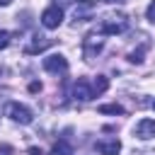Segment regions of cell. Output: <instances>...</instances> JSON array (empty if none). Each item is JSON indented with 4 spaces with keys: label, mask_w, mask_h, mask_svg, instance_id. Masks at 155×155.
<instances>
[{
    "label": "cell",
    "mask_w": 155,
    "mask_h": 155,
    "mask_svg": "<svg viewBox=\"0 0 155 155\" xmlns=\"http://www.w3.org/2000/svg\"><path fill=\"white\" fill-rule=\"evenodd\" d=\"M102 48H104L102 34H87L82 39V56H85V61H94Z\"/></svg>",
    "instance_id": "obj_2"
},
{
    "label": "cell",
    "mask_w": 155,
    "mask_h": 155,
    "mask_svg": "<svg viewBox=\"0 0 155 155\" xmlns=\"http://www.w3.org/2000/svg\"><path fill=\"white\" fill-rule=\"evenodd\" d=\"M10 39H12V34H10V31H0V51L10 46Z\"/></svg>",
    "instance_id": "obj_15"
},
{
    "label": "cell",
    "mask_w": 155,
    "mask_h": 155,
    "mask_svg": "<svg viewBox=\"0 0 155 155\" xmlns=\"http://www.w3.org/2000/svg\"><path fill=\"white\" fill-rule=\"evenodd\" d=\"M73 97H75L78 102H90V99L94 97V92H92V82H87L85 78H78L75 85H73Z\"/></svg>",
    "instance_id": "obj_6"
},
{
    "label": "cell",
    "mask_w": 155,
    "mask_h": 155,
    "mask_svg": "<svg viewBox=\"0 0 155 155\" xmlns=\"http://www.w3.org/2000/svg\"><path fill=\"white\" fill-rule=\"evenodd\" d=\"M94 148L99 150V155H119L121 153V140L119 138H102L94 143Z\"/></svg>",
    "instance_id": "obj_8"
},
{
    "label": "cell",
    "mask_w": 155,
    "mask_h": 155,
    "mask_svg": "<svg viewBox=\"0 0 155 155\" xmlns=\"http://www.w3.org/2000/svg\"><path fill=\"white\" fill-rule=\"evenodd\" d=\"M51 44H53V39H48V36H34V39H31V44H27L24 53H27V56L41 53V51H46V48H48Z\"/></svg>",
    "instance_id": "obj_10"
},
{
    "label": "cell",
    "mask_w": 155,
    "mask_h": 155,
    "mask_svg": "<svg viewBox=\"0 0 155 155\" xmlns=\"http://www.w3.org/2000/svg\"><path fill=\"white\" fill-rule=\"evenodd\" d=\"M94 10H97V0H78L73 7V17H75V22H87V19H92Z\"/></svg>",
    "instance_id": "obj_4"
},
{
    "label": "cell",
    "mask_w": 155,
    "mask_h": 155,
    "mask_svg": "<svg viewBox=\"0 0 155 155\" xmlns=\"http://www.w3.org/2000/svg\"><path fill=\"white\" fill-rule=\"evenodd\" d=\"M7 116H10L12 121L22 124V126H27V124H31V121H34L31 109H29V107H24V104H19V102H10V104H7Z\"/></svg>",
    "instance_id": "obj_3"
},
{
    "label": "cell",
    "mask_w": 155,
    "mask_h": 155,
    "mask_svg": "<svg viewBox=\"0 0 155 155\" xmlns=\"http://www.w3.org/2000/svg\"><path fill=\"white\" fill-rule=\"evenodd\" d=\"M99 111L102 114H124V107L121 104H102Z\"/></svg>",
    "instance_id": "obj_14"
},
{
    "label": "cell",
    "mask_w": 155,
    "mask_h": 155,
    "mask_svg": "<svg viewBox=\"0 0 155 155\" xmlns=\"http://www.w3.org/2000/svg\"><path fill=\"white\" fill-rule=\"evenodd\" d=\"M133 133H136L140 140H148V138H153V136H155V119H140V121L136 124Z\"/></svg>",
    "instance_id": "obj_9"
},
{
    "label": "cell",
    "mask_w": 155,
    "mask_h": 155,
    "mask_svg": "<svg viewBox=\"0 0 155 155\" xmlns=\"http://www.w3.org/2000/svg\"><path fill=\"white\" fill-rule=\"evenodd\" d=\"M29 153H31V155H41V150H39V148H29Z\"/></svg>",
    "instance_id": "obj_18"
},
{
    "label": "cell",
    "mask_w": 155,
    "mask_h": 155,
    "mask_svg": "<svg viewBox=\"0 0 155 155\" xmlns=\"http://www.w3.org/2000/svg\"><path fill=\"white\" fill-rule=\"evenodd\" d=\"M48 155H73V145L70 143H65V140H58L53 148H51V153Z\"/></svg>",
    "instance_id": "obj_12"
},
{
    "label": "cell",
    "mask_w": 155,
    "mask_h": 155,
    "mask_svg": "<svg viewBox=\"0 0 155 155\" xmlns=\"http://www.w3.org/2000/svg\"><path fill=\"white\" fill-rule=\"evenodd\" d=\"M44 70L46 73H65L68 70V61H65V56H61V53H53V56H48V58H44Z\"/></svg>",
    "instance_id": "obj_7"
},
{
    "label": "cell",
    "mask_w": 155,
    "mask_h": 155,
    "mask_svg": "<svg viewBox=\"0 0 155 155\" xmlns=\"http://www.w3.org/2000/svg\"><path fill=\"white\" fill-rule=\"evenodd\" d=\"M29 92H41V82H31L29 85Z\"/></svg>",
    "instance_id": "obj_17"
},
{
    "label": "cell",
    "mask_w": 155,
    "mask_h": 155,
    "mask_svg": "<svg viewBox=\"0 0 155 155\" xmlns=\"http://www.w3.org/2000/svg\"><path fill=\"white\" fill-rule=\"evenodd\" d=\"M153 107H155V102H153Z\"/></svg>",
    "instance_id": "obj_19"
},
{
    "label": "cell",
    "mask_w": 155,
    "mask_h": 155,
    "mask_svg": "<svg viewBox=\"0 0 155 155\" xmlns=\"http://www.w3.org/2000/svg\"><path fill=\"white\" fill-rule=\"evenodd\" d=\"M143 53H145V44L138 46L136 51H131V53H128V61H131V63H143Z\"/></svg>",
    "instance_id": "obj_13"
},
{
    "label": "cell",
    "mask_w": 155,
    "mask_h": 155,
    "mask_svg": "<svg viewBox=\"0 0 155 155\" xmlns=\"http://www.w3.org/2000/svg\"><path fill=\"white\" fill-rule=\"evenodd\" d=\"M61 22H63V10H61L58 5H51V7H46V10L41 12V24H44L46 29H58Z\"/></svg>",
    "instance_id": "obj_5"
},
{
    "label": "cell",
    "mask_w": 155,
    "mask_h": 155,
    "mask_svg": "<svg viewBox=\"0 0 155 155\" xmlns=\"http://www.w3.org/2000/svg\"><path fill=\"white\" fill-rule=\"evenodd\" d=\"M128 29V17L124 15V12H111V15H107L102 22H99V31L97 34H109V36H114V34H124Z\"/></svg>",
    "instance_id": "obj_1"
},
{
    "label": "cell",
    "mask_w": 155,
    "mask_h": 155,
    "mask_svg": "<svg viewBox=\"0 0 155 155\" xmlns=\"http://www.w3.org/2000/svg\"><path fill=\"white\" fill-rule=\"evenodd\" d=\"M145 17H148V19H150V22L155 24V0H153V2L148 5V10H145Z\"/></svg>",
    "instance_id": "obj_16"
},
{
    "label": "cell",
    "mask_w": 155,
    "mask_h": 155,
    "mask_svg": "<svg viewBox=\"0 0 155 155\" xmlns=\"http://www.w3.org/2000/svg\"><path fill=\"white\" fill-rule=\"evenodd\" d=\"M107 87H109V78H107V75H97V78L92 80V92H94V97L102 94V92H107Z\"/></svg>",
    "instance_id": "obj_11"
}]
</instances>
